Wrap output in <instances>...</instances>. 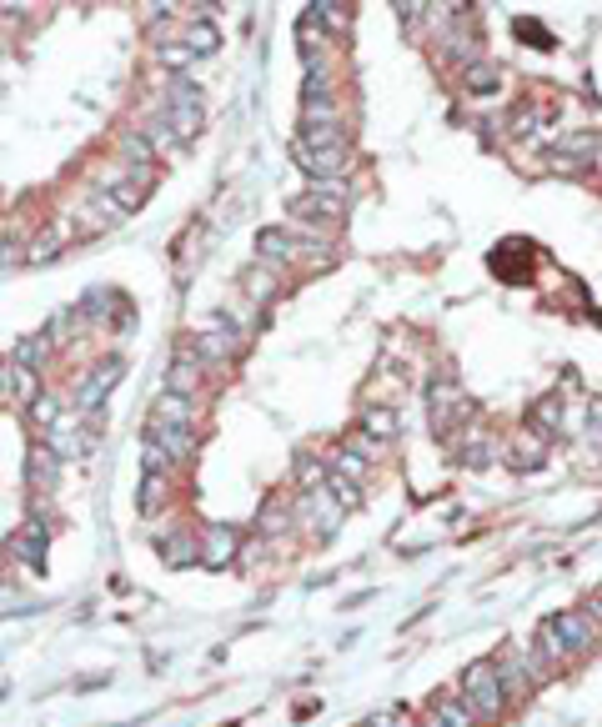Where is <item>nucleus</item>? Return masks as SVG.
<instances>
[{
    "label": "nucleus",
    "mask_w": 602,
    "mask_h": 727,
    "mask_svg": "<svg viewBox=\"0 0 602 727\" xmlns=\"http://www.w3.org/2000/svg\"><path fill=\"white\" fill-rule=\"evenodd\" d=\"M322 492H327V497H332V502H337V507H342V512H347V507H357V502H362V492H357V482H347V477H342V472H332V477H327V487H322Z\"/></svg>",
    "instance_id": "nucleus-31"
},
{
    "label": "nucleus",
    "mask_w": 602,
    "mask_h": 727,
    "mask_svg": "<svg viewBox=\"0 0 602 727\" xmlns=\"http://www.w3.org/2000/svg\"><path fill=\"white\" fill-rule=\"evenodd\" d=\"M166 126L176 141H196L201 126H206V111H201V91L191 81H176L171 96H166Z\"/></svg>",
    "instance_id": "nucleus-4"
},
{
    "label": "nucleus",
    "mask_w": 602,
    "mask_h": 727,
    "mask_svg": "<svg viewBox=\"0 0 602 727\" xmlns=\"http://www.w3.org/2000/svg\"><path fill=\"white\" fill-rule=\"evenodd\" d=\"M327 477H332V467H327L322 457H301V462H296V482H301V492H322Z\"/></svg>",
    "instance_id": "nucleus-27"
},
{
    "label": "nucleus",
    "mask_w": 602,
    "mask_h": 727,
    "mask_svg": "<svg viewBox=\"0 0 602 727\" xmlns=\"http://www.w3.org/2000/svg\"><path fill=\"white\" fill-rule=\"evenodd\" d=\"M56 472H61V457H56V447L36 442V447H31V462H26V477H31V487H36V492H46V487L56 482Z\"/></svg>",
    "instance_id": "nucleus-20"
},
{
    "label": "nucleus",
    "mask_w": 602,
    "mask_h": 727,
    "mask_svg": "<svg viewBox=\"0 0 602 727\" xmlns=\"http://www.w3.org/2000/svg\"><path fill=\"white\" fill-rule=\"evenodd\" d=\"M362 432H367L372 442H392V437H397V412H387V407H372V412L362 417Z\"/></svg>",
    "instance_id": "nucleus-28"
},
{
    "label": "nucleus",
    "mask_w": 602,
    "mask_h": 727,
    "mask_svg": "<svg viewBox=\"0 0 602 727\" xmlns=\"http://www.w3.org/2000/svg\"><path fill=\"white\" fill-rule=\"evenodd\" d=\"M181 46H186L191 56H206V51H216V46H221V31H216L206 16H196V21H186V26H181Z\"/></svg>",
    "instance_id": "nucleus-22"
},
{
    "label": "nucleus",
    "mask_w": 602,
    "mask_h": 727,
    "mask_svg": "<svg viewBox=\"0 0 602 727\" xmlns=\"http://www.w3.org/2000/svg\"><path fill=\"white\" fill-rule=\"evenodd\" d=\"M537 126H542V111H537V106H522V111L512 116V131H517V136H532Z\"/></svg>",
    "instance_id": "nucleus-35"
},
{
    "label": "nucleus",
    "mask_w": 602,
    "mask_h": 727,
    "mask_svg": "<svg viewBox=\"0 0 602 727\" xmlns=\"http://www.w3.org/2000/svg\"><path fill=\"white\" fill-rule=\"evenodd\" d=\"M291 156H296V166H307L317 181H342V171H347V146H327V151H312V146H301V141H291Z\"/></svg>",
    "instance_id": "nucleus-7"
},
{
    "label": "nucleus",
    "mask_w": 602,
    "mask_h": 727,
    "mask_svg": "<svg viewBox=\"0 0 602 727\" xmlns=\"http://www.w3.org/2000/svg\"><path fill=\"white\" fill-rule=\"evenodd\" d=\"M427 727H477V712H472L457 692H442V697H432Z\"/></svg>",
    "instance_id": "nucleus-14"
},
{
    "label": "nucleus",
    "mask_w": 602,
    "mask_h": 727,
    "mask_svg": "<svg viewBox=\"0 0 602 727\" xmlns=\"http://www.w3.org/2000/svg\"><path fill=\"white\" fill-rule=\"evenodd\" d=\"M502 457H507V467H512V472H537V467H542V457H547V437H537V432L527 427L522 437H512V442L502 447Z\"/></svg>",
    "instance_id": "nucleus-11"
},
{
    "label": "nucleus",
    "mask_w": 602,
    "mask_h": 727,
    "mask_svg": "<svg viewBox=\"0 0 602 727\" xmlns=\"http://www.w3.org/2000/svg\"><path fill=\"white\" fill-rule=\"evenodd\" d=\"M51 356V331H36V336H26V341H16V367H26V372H36L41 361Z\"/></svg>",
    "instance_id": "nucleus-24"
},
{
    "label": "nucleus",
    "mask_w": 602,
    "mask_h": 727,
    "mask_svg": "<svg viewBox=\"0 0 602 727\" xmlns=\"http://www.w3.org/2000/svg\"><path fill=\"white\" fill-rule=\"evenodd\" d=\"M427 402H432V432H437V437H452V427L467 417L462 387H457L452 377H437V382H432V392H427Z\"/></svg>",
    "instance_id": "nucleus-6"
},
{
    "label": "nucleus",
    "mask_w": 602,
    "mask_h": 727,
    "mask_svg": "<svg viewBox=\"0 0 602 727\" xmlns=\"http://www.w3.org/2000/svg\"><path fill=\"white\" fill-rule=\"evenodd\" d=\"M367 467H372V462H362L352 447H342V452L332 457V472H342L347 482H362V477H367Z\"/></svg>",
    "instance_id": "nucleus-32"
},
{
    "label": "nucleus",
    "mask_w": 602,
    "mask_h": 727,
    "mask_svg": "<svg viewBox=\"0 0 602 727\" xmlns=\"http://www.w3.org/2000/svg\"><path fill=\"white\" fill-rule=\"evenodd\" d=\"M16 367V361H11ZM41 397V382H36V372H26V367H16V377H11V402H21V407H31Z\"/></svg>",
    "instance_id": "nucleus-30"
},
{
    "label": "nucleus",
    "mask_w": 602,
    "mask_h": 727,
    "mask_svg": "<svg viewBox=\"0 0 602 727\" xmlns=\"http://www.w3.org/2000/svg\"><path fill=\"white\" fill-rule=\"evenodd\" d=\"M11 377H16V367H11V361H0V397H11Z\"/></svg>",
    "instance_id": "nucleus-42"
},
{
    "label": "nucleus",
    "mask_w": 602,
    "mask_h": 727,
    "mask_svg": "<svg viewBox=\"0 0 602 727\" xmlns=\"http://www.w3.org/2000/svg\"><path fill=\"white\" fill-rule=\"evenodd\" d=\"M191 346H196V356L206 361V367H221V361H231V356H236L241 336H236V326H231L226 316H211V321H201V326H196Z\"/></svg>",
    "instance_id": "nucleus-5"
},
{
    "label": "nucleus",
    "mask_w": 602,
    "mask_h": 727,
    "mask_svg": "<svg viewBox=\"0 0 602 727\" xmlns=\"http://www.w3.org/2000/svg\"><path fill=\"white\" fill-rule=\"evenodd\" d=\"M196 547H201V567L221 572V567L241 552V537H236L231 527H206V532H196Z\"/></svg>",
    "instance_id": "nucleus-8"
},
{
    "label": "nucleus",
    "mask_w": 602,
    "mask_h": 727,
    "mask_svg": "<svg viewBox=\"0 0 602 727\" xmlns=\"http://www.w3.org/2000/svg\"><path fill=\"white\" fill-rule=\"evenodd\" d=\"M582 612H587V617L597 622V632H602V587H592V592H587V602H582Z\"/></svg>",
    "instance_id": "nucleus-40"
},
{
    "label": "nucleus",
    "mask_w": 602,
    "mask_h": 727,
    "mask_svg": "<svg viewBox=\"0 0 602 727\" xmlns=\"http://www.w3.org/2000/svg\"><path fill=\"white\" fill-rule=\"evenodd\" d=\"M347 447H352V452H357V457H362V462H377V457H382V442H372V437H367V432H357V437H352V442H347Z\"/></svg>",
    "instance_id": "nucleus-36"
},
{
    "label": "nucleus",
    "mask_w": 602,
    "mask_h": 727,
    "mask_svg": "<svg viewBox=\"0 0 602 727\" xmlns=\"http://www.w3.org/2000/svg\"><path fill=\"white\" fill-rule=\"evenodd\" d=\"M46 537H51V532H46L41 522H26V532L11 542V552H16L26 567H41V557H46Z\"/></svg>",
    "instance_id": "nucleus-23"
},
{
    "label": "nucleus",
    "mask_w": 602,
    "mask_h": 727,
    "mask_svg": "<svg viewBox=\"0 0 602 727\" xmlns=\"http://www.w3.org/2000/svg\"><path fill=\"white\" fill-rule=\"evenodd\" d=\"M291 216L301 226H322V221H342L347 216V181H312L307 196L291 201Z\"/></svg>",
    "instance_id": "nucleus-3"
},
{
    "label": "nucleus",
    "mask_w": 602,
    "mask_h": 727,
    "mask_svg": "<svg viewBox=\"0 0 602 727\" xmlns=\"http://www.w3.org/2000/svg\"><path fill=\"white\" fill-rule=\"evenodd\" d=\"M301 512L312 517V527H317L322 537H327V532H332V527L342 522V507H337V502H332L327 492H307V497H301Z\"/></svg>",
    "instance_id": "nucleus-21"
},
{
    "label": "nucleus",
    "mask_w": 602,
    "mask_h": 727,
    "mask_svg": "<svg viewBox=\"0 0 602 727\" xmlns=\"http://www.w3.org/2000/svg\"><path fill=\"white\" fill-rule=\"evenodd\" d=\"M166 497H171V492H166V477H161V472H146V477H141V497H136V502H141V512H146V517H151V512H161V507H166Z\"/></svg>",
    "instance_id": "nucleus-29"
},
{
    "label": "nucleus",
    "mask_w": 602,
    "mask_h": 727,
    "mask_svg": "<svg viewBox=\"0 0 602 727\" xmlns=\"http://www.w3.org/2000/svg\"><path fill=\"white\" fill-rule=\"evenodd\" d=\"M161 61H166V66H191L196 56H191V51H186V46L176 41V46H166V51H161Z\"/></svg>",
    "instance_id": "nucleus-39"
},
{
    "label": "nucleus",
    "mask_w": 602,
    "mask_h": 727,
    "mask_svg": "<svg viewBox=\"0 0 602 727\" xmlns=\"http://www.w3.org/2000/svg\"><path fill=\"white\" fill-rule=\"evenodd\" d=\"M527 427H532L537 437H547V442H552V437L562 432V407H557V397H542V402L532 407V417H527Z\"/></svg>",
    "instance_id": "nucleus-25"
},
{
    "label": "nucleus",
    "mask_w": 602,
    "mask_h": 727,
    "mask_svg": "<svg viewBox=\"0 0 602 727\" xmlns=\"http://www.w3.org/2000/svg\"><path fill=\"white\" fill-rule=\"evenodd\" d=\"M256 251L266 266H286V261H301V251H312V246H301L291 231H261L256 236Z\"/></svg>",
    "instance_id": "nucleus-12"
},
{
    "label": "nucleus",
    "mask_w": 602,
    "mask_h": 727,
    "mask_svg": "<svg viewBox=\"0 0 602 727\" xmlns=\"http://www.w3.org/2000/svg\"><path fill=\"white\" fill-rule=\"evenodd\" d=\"M26 412H31V427H56V417H61L51 397H36V402H31Z\"/></svg>",
    "instance_id": "nucleus-34"
},
{
    "label": "nucleus",
    "mask_w": 602,
    "mask_h": 727,
    "mask_svg": "<svg viewBox=\"0 0 602 727\" xmlns=\"http://www.w3.org/2000/svg\"><path fill=\"white\" fill-rule=\"evenodd\" d=\"M532 642H537V657H542V667H547V672H562V667L572 662V652H567V642L557 637V627H552V622H537V637H532Z\"/></svg>",
    "instance_id": "nucleus-16"
},
{
    "label": "nucleus",
    "mask_w": 602,
    "mask_h": 727,
    "mask_svg": "<svg viewBox=\"0 0 602 727\" xmlns=\"http://www.w3.org/2000/svg\"><path fill=\"white\" fill-rule=\"evenodd\" d=\"M116 151H121V161H126L131 171H156V151H151L146 131H121Z\"/></svg>",
    "instance_id": "nucleus-19"
},
{
    "label": "nucleus",
    "mask_w": 602,
    "mask_h": 727,
    "mask_svg": "<svg viewBox=\"0 0 602 727\" xmlns=\"http://www.w3.org/2000/svg\"><path fill=\"white\" fill-rule=\"evenodd\" d=\"M301 21H312L317 31H347L352 26V6H337V0H312Z\"/></svg>",
    "instance_id": "nucleus-18"
},
{
    "label": "nucleus",
    "mask_w": 602,
    "mask_h": 727,
    "mask_svg": "<svg viewBox=\"0 0 602 727\" xmlns=\"http://www.w3.org/2000/svg\"><path fill=\"white\" fill-rule=\"evenodd\" d=\"M146 442L161 447L171 462H186L196 452V432L191 427H161V422H146Z\"/></svg>",
    "instance_id": "nucleus-10"
},
{
    "label": "nucleus",
    "mask_w": 602,
    "mask_h": 727,
    "mask_svg": "<svg viewBox=\"0 0 602 727\" xmlns=\"http://www.w3.org/2000/svg\"><path fill=\"white\" fill-rule=\"evenodd\" d=\"M16 261H21V246H16V241H0V271L16 266Z\"/></svg>",
    "instance_id": "nucleus-41"
},
{
    "label": "nucleus",
    "mask_w": 602,
    "mask_h": 727,
    "mask_svg": "<svg viewBox=\"0 0 602 727\" xmlns=\"http://www.w3.org/2000/svg\"><path fill=\"white\" fill-rule=\"evenodd\" d=\"M116 382H121V361H106V367H96V372L86 377L81 397H76V402H81V412H91L96 402H106V392H111Z\"/></svg>",
    "instance_id": "nucleus-17"
},
{
    "label": "nucleus",
    "mask_w": 602,
    "mask_h": 727,
    "mask_svg": "<svg viewBox=\"0 0 602 727\" xmlns=\"http://www.w3.org/2000/svg\"><path fill=\"white\" fill-rule=\"evenodd\" d=\"M552 627H557V637L567 642V652H572V657H577V652H592V642L602 637V632H597V622H592L587 612H557V617H552Z\"/></svg>",
    "instance_id": "nucleus-9"
},
{
    "label": "nucleus",
    "mask_w": 602,
    "mask_h": 727,
    "mask_svg": "<svg viewBox=\"0 0 602 727\" xmlns=\"http://www.w3.org/2000/svg\"><path fill=\"white\" fill-rule=\"evenodd\" d=\"M156 552H161V562L166 567H191V562H201V547H196V532H161L156 537Z\"/></svg>",
    "instance_id": "nucleus-13"
},
{
    "label": "nucleus",
    "mask_w": 602,
    "mask_h": 727,
    "mask_svg": "<svg viewBox=\"0 0 602 727\" xmlns=\"http://www.w3.org/2000/svg\"><path fill=\"white\" fill-rule=\"evenodd\" d=\"M497 677H502V692H507V702H527L552 672L542 667V657L537 652H527V647H507L502 657H497Z\"/></svg>",
    "instance_id": "nucleus-2"
},
{
    "label": "nucleus",
    "mask_w": 602,
    "mask_h": 727,
    "mask_svg": "<svg viewBox=\"0 0 602 727\" xmlns=\"http://www.w3.org/2000/svg\"><path fill=\"white\" fill-rule=\"evenodd\" d=\"M477 722H497L507 712V692H502V677H497V657H477L462 667V692H457Z\"/></svg>",
    "instance_id": "nucleus-1"
},
{
    "label": "nucleus",
    "mask_w": 602,
    "mask_h": 727,
    "mask_svg": "<svg viewBox=\"0 0 602 727\" xmlns=\"http://www.w3.org/2000/svg\"><path fill=\"white\" fill-rule=\"evenodd\" d=\"M462 86H467L472 96H487V91L502 86V71L487 66V61H472V66H462Z\"/></svg>",
    "instance_id": "nucleus-26"
},
{
    "label": "nucleus",
    "mask_w": 602,
    "mask_h": 727,
    "mask_svg": "<svg viewBox=\"0 0 602 727\" xmlns=\"http://www.w3.org/2000/svg\"><path fill=\"white\" fill-rule=\"evenodd\" d=\"M141 467H146V472H161V477H166V467H171V457H166L161 447H151V442H146V447H141Z\"/></svg>",
    "instance_id": "nucleus-37"
},
{
    "label": "nucleus",
    "mask_w": 602,
    "mask_h": 727,
    "mask_svg": "<svg viewBox=\"0 0 602 727\" xmlns=\"http://www.w3.org/2000/svg\"><path fill=\"white\" fill-rule=\"evenodd\" d=\"M372 727H412V717H407V707H392V712H377Z\"/></svg>",
    "instance_id": "nucleus-38"
},
{
    "label": "nucleus",
    "mask_w": 602,
    "mask_h": 727,
    "mask_svg": "<svg viewBox=\"0 0 602 727\" xmlns=\"http://www.w3.org/2000/svg\"><path fill=\"white\" fill-rule=\"evenodd\" d=\"M246 291H251V296H256V301H266V296H271V291H276V276H271V271H261V266H256V271H246Z\"/></svg>",
    "instance_id": "nucleus-33"
},
{
    "label": "nucleus",
    "mask_w": 602,
    "mask_h": 727,
    "mask_svg": "<svg viewBox=\"0 0 602 727\" xmlns=\"http://www.w3.org/2000/svg\"><path fill=\"white\" fill-rule=\"evenodd\" d=\"M151 422H161V427H191L196 422V402L191 397H176V392H161L156 407H151Z\"/></svg>",
    "instance_id": "nucleus-15"
}]
</instances>
